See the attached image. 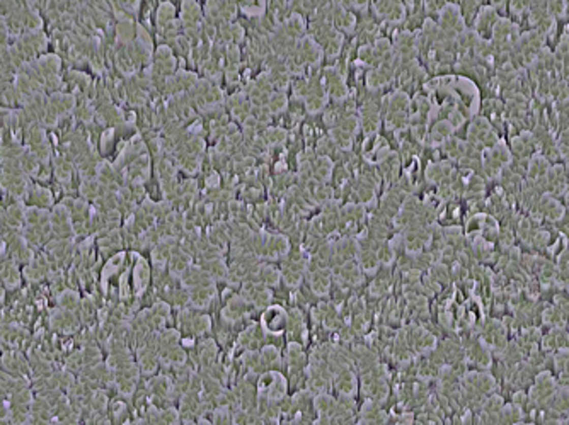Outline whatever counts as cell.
Listing matches in <instances>:
<instances>
[{
  "mask_svg": "<svg viewBox=\"0 0 569 425\" xmlns=\"http://www.w3.org/2000/svg\"><path fill=\"white\" fill-rule=\"evenodd\" d=\"M262 323L267 330L271 332H281L285 329V323H286V315L285 311L281 310V308L275 306V308H269V310L266 311L264 316H262Z\"/></svg>",
  "mask_w": 569,
  "mask_h": 425,
  "instance_id": "cell-1",
  "label": "cell"
},
{
  "mask_svg": "<svg viewBox=\"0 0 569 425\" xmlns=\"http://www.w3.org/2000/svg\"><path fill=\"white\" fill-rule=\"evenodd\" d=\"M215 296V286L210 284V282H205L201 286L193 287L191 291V301L196 306H206L208 303L212 301V298Z\"/></svg>",
  "mask_w": 569,
  "mask_h": 425,
  "instance_id": "cell-2",
  "label": "cell"
},
{
  "mask_svg": "<svg viewBox=\"0 0 569 425\" xmlns=\"http://www.w3.org/2000/svg\"><path fill=\"white\" fill-rule=\"evenodd\" d=\"M183 21L189 27H196V24L201 21V12H199L198 4H194V2L183 4Z\"/></svg>",
  "mask_w": 569,
  "mask_h": 425,
  "instance_id": "cell-3",
  "label": "cell"
},
{
  "mask_svg": "<svg viewBox=\"0 0 569 425\" xmlns=\"http://www.w3.org/2000/svg\"><path fill=\"white\" fill-rule=\"evenodd\" d=\"M339 276H341L346 282H349V284H356V282L362 281V272H360V267L353 262H344L341 271H339Z\"/></svg>",
  "mask_w": 569,
  "mask_h": 425,
  "instance_id": "cell-4",
  "label": "cell"
},
{
  "mask_svg": "<svg viewBox=\"0 0 569 425\" xmlns=\"http://www.w3.org/2000/svg\"><path fill=\"white\" fill-rule=\"evenodd\" d=\"M264 247L269 255L278 257V255H283V253L288 250V242H286L283 237H273V238H269V242L264 243Z\"/></svg>",
  "mask_w": 569,
  "mask_h": 425,
  "instance_id": "cell-5",
  "label": "cell"
},
{
  "mask_svg": "<svg viewBox=\"0 0 569 425\" xmlns=\"http://www.w3.org/2000/svg\"><path fill=\"white\" fill-rule=\"evenodd\" d=\"M360 264H362V269L365 272H375L380 260L372 250H363L360 252Z\"/></svg>",
  "mask_w": 569,
  "mask_h": 425,
  "instance_id": "cell-6",
  "label": "cell"
},
{
  "mask_svg": "<svg viewBox=\"0 0 569 425\" xmlns=\"http://www.w3.org/2000/svg\"><path fill=\"white\" fill-rule=\"evenodd\" d=\"M310 284H312V289L317 292V295H324L329 287V277L325 276L324 271L314 272L312 279H310Z\"/></svg>",
  "mask_w": 569,
  "mask_h": 425,
  "instance_id": "cell-7",
  "label": "cell"
},
{
  "mask_svg": "<svg viewBox=\"0 0 569 425\" xmlns=\"http://www.w3.org/2000/svg\"><path fill=\"white\" fill-rule=\"evenodd\" d=\"M259 281H261V282H264V284H271V286H275L276 282L280 281V272H278V269H275V267H271V266H264V267H261V271H259Z\"/></svg>",
  "mask_w": 569,
  "mask_h": 425,
  "instance_id": "cell-8",
  "label": "cell"
},
{
  "mask_svg": "<svg viewBox=\"0 0 569 425\" xmlns=\"http://www.w3.org/2000/svg\"><path fill=\"white\" fill-rule=\"evenodd\" d=\"M304 29H305L304 21L298 16H291L288 21H286L285 31H286V34H288V36H293V38L300 36V34L304 32Z\"/></svg>",
  "mask_w": 569,
  "mask_h": 425,
  "instance_id": "cell-9",
  "label": "cell"
},
{
  "mask_svg": "<svg viewBox=\"0 0 569 425\" xmlns=\"http://www.w3.org/2000/svg\"><path fill=\"white\" fill-rule=\"evenodd\" d=\"M333 140L336 141V145L339 148L348 150L353 143V135L346 133V131L341 128H336V129H333Z\"/></svg>",
  "mask_w": 569,
  "mask_h": 425,
  "instance_id": "cell-10",
  "label": "cell"
},
{
  "mask_svg": "<svg viewBox=\"0 0 569 425\" xmlns=\"http://www.w3.org/2000/svg\"><path fill=\"white\" fill-rule=\"evenodd\" d=\"M331 170H333V165L327 158H320L317 164H315V175H317L319 179H329L331 175Z\"/></svg>",
  "mask_w": 569,
  "mask_h": 425,
  "instance_id": "cell-11",
  "label": "cell"
},
{
  "mask_svg": "<svg viewBox=\"0 0 569 425\" xmlns=\"http://www.w3.org/2000/svg\"><path fill=\"white\" fill-rule=\"evenodd\" d=\"M241 7H242V11H246V14L247 16H259V14H262L264 12V7H266V4L264 2H244V4H241Z\"/></svg>",
  "mask_w": 569,
  "mask_h": 425,
  "instance_id": "cell-12",
  "label": "cell"
},
{
  "mask_svg": "<svg viewBox=\"0 0 569 425\" xmlns=\"http://www.w3.org/2000/svg\"><path fill=\"white\" fill-rule=\"evenodd\" d=\"M286 107V97L283 95V94H273L269 97V111H273V112H280V111H283Z\"/></svg>",
  "mask_w": 569,
  "mask_h": 425,
  "instance_id": "cell-13",
  "label": "cell"
},
{
  "mask_svg": "<svg viewBox=\"0 0 569 425\" xmlns=\"http://www.w3.org/2000/svg\"><path fill=\"white\" fill-rule=\"evenodd\" d=\"M267 141H269L271 145H276V143H281L285 138H286V133L281 129H269L267 131Z\"/></svg>",
  "mask_w": 569,
  "mask_h": 425,
  "instance_id": "cell-14",
  "label": "cell"
}]
</instances>
